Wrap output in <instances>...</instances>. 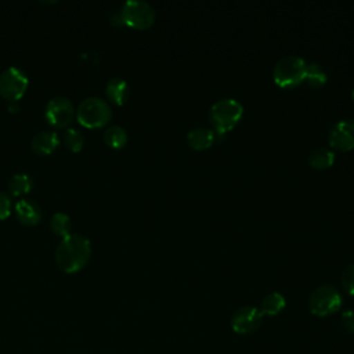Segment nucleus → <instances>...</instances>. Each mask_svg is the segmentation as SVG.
Returning a JSON list of instances; mask_svg holds the SVG:
<instances>
[{
	"label": "nucleus",
	"mask_w": 354,
	"mask_h": 354,
	"mask_svg": "<svg viewBox=\"0 0 354 354\" xmlns=\"http://www.w3.org/2000/svg\"><path fill=\"white\" fill-rule=\"evenodd\" d=\"M91 242L87 236L71 232L61 238L55 248V264L66 274H75L86 267L91 257Z\"/></svg>",
	"instance_id": "f257e3e1"
},
{
	"label": "nucleus",
	"mask_w": 354,
	"mask_h": 354,
	"mask_svg": "<svg viewBox=\"0 0 354 354\" xmlns=\"http://www.w3.org/2000/svg\"><path fill=\"white\" fill-rule=\"evenodd\" d=\"M243 113L242 104L231 97L220 98L212 104L209 119L214 127V136H223L232 129Z\"/></svg>",
	"instance_id": "f03ea898"
},
{
	"label": "nucleus",
	"mask_w": 354,
	"mask_h": 354,
	"mask_svg": "<svg viewBox=\"0 0 354 354\" xmlns=\"http://www.w3.org/2000/svg\"><path fill=\"white\" fill-rule=\"evenodd\" d=\"M77 122L87 129H98L112 119V109L106 100L101 97H87L82 100L76 109Z\"/></svg>",
	"instance_id": "7ed1b4c3"
},
{
	"label": "nucleus",
	"mask_w": 354,
	"mask_h": 354,
	"mask_svg": "<svg viewBox=\"0 0 354 354\" xmlns=\"http://www.w3.org/2000/svg\"><path fill=\"white\" fill-rule=\"evenodd\" d=\"M307 62L300 55H285L279 58L272 69L274 82L281 87H290L304 80Z\"/></svg>",
	"instance_id": "20e7f679"
},
{
	"label": "nucleus",
	"mask_w": 354,
	"mask_h": 354,
	"mask_svg": "<svg viewBox=\"0 0 354 354\" xmlns=\"http://www.w3.org/2000/svg\"><path fill=\"white\" fill-rule=\"evenodd\" d=\"M343 304V296L332 283L317 286L308 297V308L317 317H326L336 313Z\"/></svg>",
	"instance_id": "39448f33"
},
{
	"label": "nucleus",
	"mask_w": 354,
	"mask_h": 354,
	"mask_svg": "<svg viewBox=\"0 0 354 354\" xmlns=\"http://www.w3.org/2000/svg\"><path fill=\"white\" fill-rule=\"evenodd\" d=\"M123 24L136 29H145L155 21V10L145 0H126L119 11Z\"/></svg>",
	"instance_id": "423d86ee"
},
{
	"label": "nucleus",
	"mask_w": 354,
	"mask_h": 354,
	"mask_svg": "<svg viewBox=\"0 0 354 354\" xmlns=\"http://www.w3.org/2000/svg\"><path fill=\"white\" fill-rule=\"evenodd\" d=\"M28 86V75L18 66H7L0 73V95L10 102H17L25 94Z\"/></svg>",
	"instance_id": "0eeeda50"
},
{
	"label": "nucleus",
	"mask_w": 354,
	"mask_h": 354,
	"mask_svg": "<svg viewBox=\"0 0 354 354\" xmlns=\"http://www.w3.org/2000/svg\"><path fill=\"white\" fill-rule=\"evenodd\" d=\"M76 116L73 102L64 95H55L46 104L44 118L53 127L65 129Z\"/></svg>",
	"instance_id": "6e6552de"
},
{
	"label": "nucleus",
	"mask_w": 354,
	"mask_h": 354,
	"mask_svg": "<svg viewBox=\"0 0 354 354\" xmlns=\"http://www.w3.org/2000/svg\"><path fill=\"white\" fill-rule=\"evenodd\" d=\"M263 314L259 307L243 306L239 307L231 317V328L235 333L249 335L256 332L261 325Z\"/></svg>",
	"instance_id": "1a4fd4ad"
},
{
	"label": "nucleus",
	"mask_w": 354,
	"mask_h": 354,
	"mask_svg": "<svg viewBox=\"0 0 354 354\" xmlns=\"http://www.w3.org/2000/svg\"><path fill=\"white\" fill-rule=\"evenodd\" d=\"M328 142L339 151L354 147V119H340L333 123L328 133Z\"/></svg>",
	"instance_id": "9d476101"
},
{
	"label": "nucleus",
	"mask_w": 354,
	"mask_h": 354,
	"mask_svg": "<svg viewBox=\"0 0 354 354\" xmlns=\"http://www.w3.org/2000/svg\"><path fill=\"white\" fill-rule=\"evenodd\" d=\"M14 212L18 221L26 227L37 225L43 217L41 206L29 198L19 199L14 206Z\"/></svg>",
	"instance_id": "9b49d317"
},
{
	"label": "nucleus",
	"mask_w": 354,
	"mask_h": 354,
	"mask_svg": "<svg viewBox=\"0 0 354 354\" xmlns=\"http://www.w3.org/2000/svg\"><path fill=\"white\" fill-rule=\"evenodd\" d=\"M59 136L54 130H40L30 140V148L37 155H50L59 145Z\"/></svg>",
	"instance_id": "f8f14e48"
},
{
	"label": "nucleus",
	"mask_w": 354,
	"mask_h": 354,
	"mask_svg": "<svg viewBox=\"0 0 354 354\" xmlns=\"http://www.w3.org/2000/svg\"><path fill=\"white\" fill-rule=\"evenodd\" d=\"M105 94L111 102H113L115 105H122L129 98L130 88L124 79L115 76L106 82Z\"/></svg>",
	"instance_id": "ddd939ff"
},
{
	"label": "nucleus",
	"mask_w": 354,
	"mask_h": 354,
	"mask_svg": "<svg viewBox=\"0 0 354 354\" xmlns=\"http://www.w3.org/2000/svg\"><path fill=\"white\" fill-rule=\"evenodd\" d=\"M214 137H216L214 130H212L209 127H203V126L192 127L187 134L188 144L194 149H205V148L210 147L214 141Z\"/></svg>",
	"instance_id": "4468645a"
},
{
	"label": "nucleus",
	"mask_w": 354,
	"mask_h": 354,
	"mask_svg": "<svg viewBox=\"0 0 354 354\" xmlns=\"http://www.w3.org/2000/svg\"><path fill=\"white\" fill-rule=\"evenodd\" d=\"M286 306V299L279 292H271L266 295L259 306V310L263 315H277L279 314Z\"/></svg>",
	"instance_id": "2eb2a0df"
},
{
	"label": "nucleus",
	"mask_w": 354,
	"mask_h": 354,
	"mask_svg": "<svg viewBox=\"0 0 354 354\" xmlns=\"http://www.w3.org/2000/svg\"><path fill=\"white\" fill-rule=\"evenodd\" d=\"M33 184L35 181L30 174L19 171L11 176V178L7 183V188L14 196H21L28 194L33 188Z\"/></svg>",
	"instance_id": "dca6fc26"
},
{
	"label": "nucleus",
	"mask_w": 354,
	"mask_h": 354,
	"mask_svg": "<svg viewBox=\"0 0 354 354\" xmlns=\"http://www.w3.org/2000/svg\"><path fill=\"white\" fill-rule=\"evenodd\" d=\"M308 162L315 169H326L335 162V152L328 147H317L310 151Z\"/></svg>",
	"instance_id": "f3484780"
},
{
	"label": "nucleus",
	"mask_w": 354,
	"mask_h": 354,
	"mask_svg": "<svg viewBox=\"0 0 354 354\" xmlns=\"http://www.w3.org/2000/svg\"><path fill=\"white\" fill-rule=\"evenodd\" d=\"M127 138H129L127 131L120 124H111L104 131L105 144L111 148H115V149H119V148L124 147L126 142H127Z\"/></svg>",
	"instance_id": "a211bd4d"
},
{
	"label": "nucleus",
	"mask_w": 354,
	"mask_h": 354,
	"mask_svg": "<svg viewBox=\"0 0 354 354\" xmlns=\"http://www.w3.org/2000/svg\"><path fill=\"white\" fill-rule=\"evenodd\" d=\"M50 228L51 231L64 238L66 235L71 234V230H72V220L71 217L66 214V213H62V212H57L51 216L50 218Z\"/></svg>",
	"instance_id": "6ab92c4d"
},
{
	"label": "nucleus",
	"mask_w": 354,
	"mask_h": 354,
	"mask_svg": "<svg viewBox=\"0 0 354 354\" xmlns=\"http://www.w3.org/2000/svg\"><path fill=\"white\" fill-rule=\"evenodd\" d=\"M304 79L308 82L310 86L319 87V86H322L326 82L328 75H326V72L324 71V68L319 64L310 62V64H307Z\"/></svg>",
	"instance_id": "aec40b11"
},
{
	"label": "nucleus",
	"mask_w": 354,
	"mask_h": 354,
	"mask_svg": "<svg viewBox=\"0 0 354 354\" xmlns=\"http://www.w3.org/2000/svg\"><path fill=\"white\" fill-rule=\"evenodd\" d=\"M62 140L64 144L72 151V152H79L82 151L83 145H84V137L83 134L75 129V127H66L64 134H62Z\"/></svg>",
	"instance_id": "412c9836"
},
{
	"label": "nucleus",
	"mask_w": 354,
	"mask_h": 354,
	"mask_svg": "<svg viewBox=\"0 0 354 354\" xmlns=\"http://www.w3.org/2000/svg\"><path fill=\"white\" fill-rule=\"evenodd\" d=\"M340 282H342V286L343 289L354 296V263L348 264L344 267L343 272H342V278H340Z\"/></svg>",
	"instance_id": "4be33fe9"
},
{
	"label": "nucleus",
	"mask_w": 354,
	"mask_h": 354,
	"mask_svg": "<svg viewBox=\"0 0 354 354\" xmlns=\"http://www.w3.org/2000/svg\"><path fill=\"white\" fill-rule=\"evenodd\" d=\"M11 209H12L11 196L7 192L0 191V220L7 218L11 214Z\"/></svg>",
	"instance_id": "5701e85b"
},
{
	"label": "nucleus",
	"mask_w": 354,
	"mask_h": 354,
	"mask_svg": "<svg viewBox=\"0 0 354 354\" xmlns=\"http://www.w3.org/2000/svg\"><path fill=\"white\" fill-rule=\"evenodd\" d=\"M342 326L346 332L354 333V310H346L342 313Z\"/></svg>",
	"instance_id": "b1692460"
},
{
	"label": "nucleus",
	"mask_w": 354,
	"mask_h": 354,
	"mask_svg": "<svg viewBox=\"0 0 354 354\" xmlns=\"http://www.w3.org/2000/svg\"><path fill=\"white\" fill-rule=\"evenodd\" d=\"M351 97H353V100H354V88H353V91H351Z\"/></svg>",
	"instance_id": "393cba45"
}]
</instances>
